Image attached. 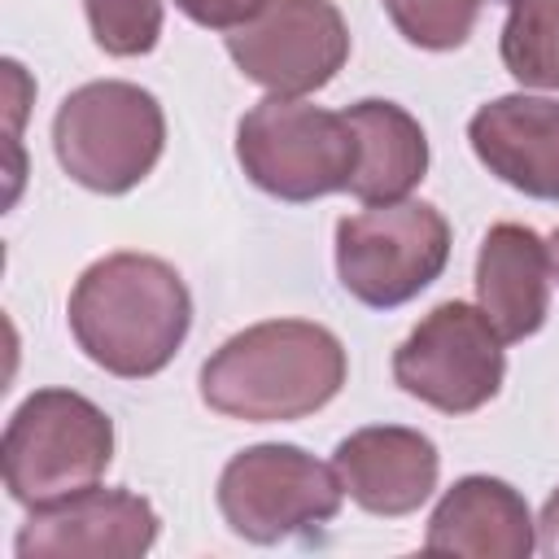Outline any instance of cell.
Here are the masks:
<instances>
[{"mask_svg": "<svg viewBox=\"0 0 559 559\" xmlns=\"http://www.w3.org/2000/svg\"><path fill=\"white\" fill-rule=\"evenodd\" d=\"M537 546L546 555H559V489L546 498L542 507V520H537Z\"/></svg>", "mask_w": 559, "mask_h": 559, "instance_id": "ffe728a7", "label": "cell"}, {"mask_svg": "<svg viewBox=\"0 0 559 559\" xmlns=\"http://www.w3.org/2000/svg\"><path fill=\"white\" fill-rule=\"evenodd\" d=\"M380 4L406 44L445 52L472 35L485 0H380Z\"/></svg>", "mask_w": 559, "mask_h": 559, "instance_id": "e0dca14e", "label": "cell"}, {"mask_svg": "<svg viewBox=\"0 0 559 559\" xmlns=\"http://www.w3.org/2000/svg\"><path fill=\"white\" fill-rule=\"evenodd\" d=\"M424 550L467 559H524L537 550V524L520 489H511L507 480L463 476L437 502Z\"/></svg>", "mask_w": 559, "mask_h": 559, "instance_id": "4fadbf2b", "label": "cell"}, {"mask_svg": "<svg viewBox=\"0 0 559 559\" xmlns=\"http://www.w3.org/2000/svg\"><path fill=\"white\" fill-rule=\"evenodd\" d=\"M550 266H555V275H559V231L550 236Z\"/></svg>", "mask_w": 559, "mask_h": 559, "instance_id": "44dd1931", "label": "cell"}, {"mask_svg": "<svg viewBox=\"0 0 559 559\" xmlns=\"http://www.w3.org/2000/svg\"><path fill=\"white\" fill-rule=\"evenodd\" d=\"M472 153L524 197L559 201V100L550 96H498L467 122Z\"/></svg>", "mask_w": 559, "mask_h": 559, "instance_id": "7c38bea8", "label": "cell"}, {"mask_svg": "<svg viewBox=\"0 0 559 559\" xmlns=\"http://www.w3.org/2000/svg\"><path fill=\"white\" fill-rule=\"evenodd\" d=\"M345 485L336 467L297 445H249L227 459L218 476V511L245 542L271 546L341 511Z\"/></svg>", "mask_w": 559, "mask_h": 559, "instance_id": "52a82bcc", "label": "cell"}, {"mask_svg": "<svg viewBox=\"0 0 559 559\" xmlns=\"http://www.w3.org/2000/svg\"><path fill=\"white\" fill-rule=\"evenodd\" d=\"M332 467H336L345 493L362 511H371V515H411L437 489L441 454L419 428L380 424V428L349 432L336 445Z\"/></svg>", "mask_w": 559, "mask_h": 559, "instance_id": "8fae6325", "label": "cell"}, {"mask_svg": "<svg viewBox=\"0 0 559 559\" xmlns=\"http://www.w3.org/2000/svg\"><path fill=\"white\" fill-rule=\"evenodd\" d=\"M166 118L153 92L127 79L74 87L52 118V153L61 170L105 197L131 192L162 157Z\"/></svg>", "mask_w": 559, "mask_h": 559, "instance_id": "277c9868", "label": "cell"}, {"mask_svg": "<svg viewBox=\"0 0 559 559\" xmlns=\"http://www.w3.org/2000/svg\"><path fill=\"white\" fill-rule=\"evenodd\" d=\"M83 13L109 57H140L162 35V0H83Z\"/></svg>", "mask_w": 559, "mask_h": 559, "instance_id": "ac0fdd59", "label": "cell"}, {"mask_svg": "<svg viewBox=\"0 0 559 559\" xmlns=\"http://www.w3.org/2000/svg\"><path fill=\"white\" fill-rule=\"evenodd\" d=\"M502 345L507 341L493 332L480 306L441 301L393 349V380L402 393L428 402L432 411L467 415L498 397L507 376Z\"/></svg>", "mask_w": 559, "mask_h": 559, "instance_id": "ba28073f", "label": "cell"}, {"mask_svg": "<svg viewBox=\"0 0 559 559\" xmlns=\"http://www.w3.org/2000/svg\"><path fill=\"white\" fill-rule=\"evenodd\" d=\"M236 162L262 192L280 201H314L349 188L358 140L345 114L297 96H266L236 127Z\"/></svg>", "mask_w": 559, "mask_h": 559, "instance_id": "5b68a950", "label": "cell"}, {"mask_svg": "<svg viewBox=\"0 0 559 559\" xmlns=\"http://www.w3.org/2000/svg\"><path fill=\"white\" fill-rule=\"evenodd\" d=\"M476 306L502 341H524L546 323L550 245L524 223H498L476 253Z\"/></svg>", "mask_w": 559, "mask_h": 559, "instance_id": "5bb4252c", "label": "cell"}, {"mask_svg": "<svg viewBox=\"0 0 559 559\" xmlns=\"http://www.w3.org/2000/svg\"><path fill=\"white\" fill-rule=\"evenodd\" d=\"M240 74L271 96H306L336 79L349 57V26L332 0H266L227 31Z\"/></svg>", "mask_w": 559, "mask_h": 559, "instance_id": "9c48e42d", "label": "cell"}, {"mask_svg": "<svg viewBox=\"0 0 559 559\" xmlns=\"http://www.w3.org/2000/svg\"><path fill=\"white\" fill-rule=\"evenodd\" d=\"M114 459L109 415L74 389H35L0 441L4 489L22 507H48L92 489Z\"/></svg>", "mask_w": 559, "mask_h": 559, "instance_id": "3957f363", "label": "cell"}, {"mask_svg": "<svg viewBox=\"0 0 559 559\" xmlns=\"http://www.w3.org/2000/svg\"><path fill=\"white\" fill-rule=\"evenodd\" d=\"M157 542V511L131 489H83L31 507L17 528L22 559H135Z\"/></svg>", "mask_w": 559, "mask_h": 559, "instance_id": "30bf717a", "label": "cell"}, {"mask_svg": "<svg viewBox=\"0 0 559 559\" xmlns=\"http://www.w3.org/2000/svg\"><path fill=\"white\" fill-rule=\"evenodd\" d=\"M345 118L358 140V166L349 192L362 205L402 201L428 170L424 127L393 100H358L345 109Z\"/></svg>", "mask_w": 559, "mask_h": 559, "instance_id": "9a60e30c", "label": "cell"}, {"mask_svg": "<svg viewBox=\"0 0 559 559\" xmlns=\"http://www.w3.org/2000/svg\"><path fill=\"white\" fill-rule=\"evenodd\" d=\"M266 0H175V9L183 17H192L197 26H214V31H231L240 22H249Z\"/></svg>", "mask_w": 559, "mask_h": 559, "instance_id": "d6986e66", "label": "cell"}, {"mask_svg": "<svg viewBox=\"0 0 559 559\" xmlns=\"http://www.w3.org/2000/svg\"><path fill=\"white\" fill-rule=\"evenodd\" d=\"M502 66L524 87L559 92V0H507Z\"/></svg>", "mask_w": 559, "mask_h": 559, "instance_id": "2e32d148", "label": "cell"}, {"mask_svg": "<svg viewBox=\"0 0 559 559\" xmlns=\"http://www.w3.org/2000/svg\"><path fill=\"white\" fill-rule=\"evenodd\" d=\"M70 332L79 349L122 380L157 376L183 345L192 297L179 271L153 253H105L70 288Z\"/></svg>", "mask_w": 559, "mask_h": 559, "instance_id": "6da1fadb", "label": "cell"}, {"mask_svg": "<svg viewBox=\"0 0 559 559\" xmlns=\"http://www.w3.org/2000/svg\"><path fill=\"white\" fill-rule=\"evenodd\" d=\"M450 262V223L428 201H384L336 223V275L362 306L419 297Z\"/></svg>", "mask_w": 559, "mask_h": 559, "instance_id": "8992f818", "label": "cell"}, {"mask_svg": "<svg viewBox=\"0 0 559 559\" xmlns=\"http://www.w3.org/2000/svg\"><path fill=\"white\" fill-rule=\"evenodd\" d=\"M341 341L310 319H266L227 336L201 367V402L245 424H288L323 411L345 384Z\"/></svg>", "mask_w": 559, "mask_h": 559, "instance_id": "7a4b0ae2", "label": "cell"}]
</instances>
